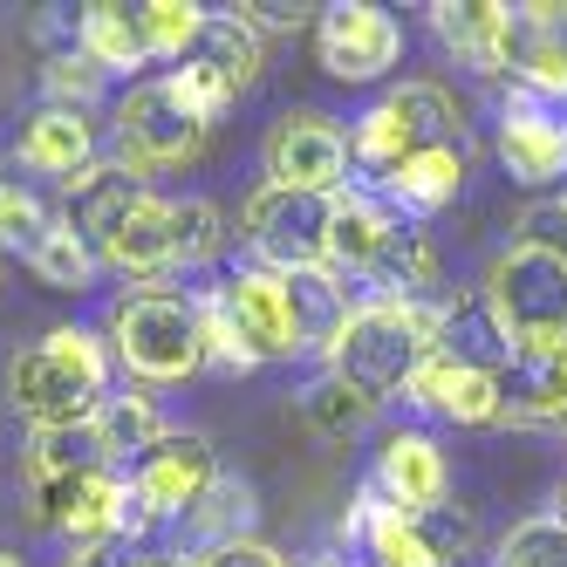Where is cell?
Returning a JSON list of instances; mask_svg holds the SVG:
<instances>
[{
    "label": "cell",
    "instance_id": "1",
    "mask_svg": "<svg viewBox=\"0 0 567 567\" xmlns=\"http://www.w3.org/2000/svg\"><path fill=\"white\" fill-rule=\"evenodd\" d=\"M431 349H437L431 301H362L342 321V336L329 342V377L377 411V403H390L417 383Z\"/></svg>",
    "mask_w": 567,
    "mask_h": 567
},
{
    "label": "cell",
    "instance_id": "2",
    "mask_svg": "<svg viewBox=\"0 0 567 567\" xmlns=\"http://www.w3.org/2000/svg\"><path fill=\"white\" fill-rule=\"evenodd\" d=\"M8 396L34 431L90 424L96 403L110 396V355L90 329H49L8 362Z\"/></svg>",
    "mask_w": 567,
    "mask_h": 567
},
{
    "label": "cell",
    "instance_id": "3",
    "mask_svg": "<svg viewBox=\"0 0 567 567\" xmlns=\"http://www.w3.org/2000/svg\"><path fill=\"white\" fill-rule=\"evenodd\" d=\"M485 308H493V321L506 329L513 355H554L567 349V260H554L547 247H526V239H513L506 254H493V267H485Z\"/></svg>",
    "mask_w": 567,
    "mask_h": 567
},
{
    "label": "cell",
    "instance_id": "4",
    "mask_svg": "<svg viewBox=\"0 0 567 567\" xmlns=\"http://www.w3.org/2000/svg\"><path fill=\"white\" fill-rule=\"evenodd\" d=\"M110 349L137 383H185L206 370V336H198L192 295H124L110 308Z\"/></svg>",
    "mask_w": 567,
    "mask_h": 567
},
{
    "label": "cell",
    "instance_id": "5",
    "mask_svg": "<svg viewBox=\"0 0 567 567\" xmlns=\"http://www.w3.org/2000/svg\"><path fill=\"white\" fill-rule=\"evenodd\" d=\"M213 478H219L213 437L206 431H165L124 478V526H116V540L151 534L157 519H192V506L213 493Z\"/></svg>",
    "mask_w": 567,
    "mask_h": 567
},
{
    "label": "cell",
    "instance_id": "6",
    "mask_svg": "<svg viewBox=\"0 0 567 567\" xmlns=\"http://www.w3.org/2000/svg\"><path fill=\"white\" fill-rule=\"evenodd\" d=\"M452 131H458L452 96H444L437 83H403V90H390L377 110L355 116L349 157L383 178L390 165H403V157H417V151H431V144H452Z\"/></svg>",
    "mask_w": 567,
    "mask_h": 567
},
{
    "label": "cell",
    "instance_id": "7",
    "mask_svg": "<svg viewBox=\"0 0 567 567\" xmlns=\"http://www.w3.org/2000/svg\"><path fill=\"white\" fill-rule=\"evenodd\" d=\"M329 219H336V198L288 192V185H260L247 198V247L260 254L267 274L329 267Z\"/></svg>",
    "mask_w": 567,
    "mask_h": 567
},
{
    "label": "cell",
    "instance_id": "8",
    "mask_svg": "<svg viewBox=\"0 0 567 567\" xmlns=\"http://www.w3.org/2000/svg\"><path fill=\"white\" fill-rule=\"evenodd\" d=\"M206 144V124L172 96V83H137L116 103V165L151 178V172H178Z\"/></svg>",
    "mask_w": 567,
    "mask_h": 567
},
{
    "label": "cell",
    "instance_id": "9",
    "mask_svg": "<svg viewBox=\"0 0 567 567\" xmlns=\"http://www.w3.org/2000/svg\"><path fill=\"white\" fill-rule=\"evenodd\" d=\"M342 172H349V131L336 124V116H321V110H288V116L267 131V185L336 198Z\"/></svg>",
    "mask_w": 567,
    "mask_h": 567
},
{
    "label": "cell",
    "instance_id": "10",
    "mask_svg": "<svg viewBox=\"0 0 567 567\" xmlns=\"http://www.w3.org/2000/svg\"><path fill=\"white\" fill-rule=\"evenodd\" d=\"M321 69L336 75V83H377L383 69H396L403 55V34L383 8H370V0H336V8H321Z\"/></svg>",
    "mask_w": 567,
    "mask_h": 567
},
{
    "label": "cell",
    "instance_id": "11",
    "mask_svg": "<svg viewBox=\"0 0 567 567\" xmlns=\"http://www.w3.org/2000/svg\"><path fill=\"white\" fill-rule=\"evenodd\" d=\"M499 157L519 185L567 178V103H547V96L513 83V96L499 110Z\"/></svg>",
    "mask_w": 567,
    "mask_h": 567
},
{
    "label": "cell",
    "instance_id": "12",
    "mask_svg": "<svg viewBox=\"0 0 567 567\" xmlns=\"http://www.w3.org/2000/svg\"><path fill=\"white\" fill-rule=\"evenodd\" d=\"M34 513L55 534H75V540H116L124 526V478L110 465H90V472H55V478H34Z\"/></svg>",
    "mask_w": 567,
    "mask_h": 567
},
{
    "label": "cell",
    "instance_id": "13",
    "mask_svg": "<svg viewBox=\"0 0 567 567\" xmlns=\"http://www.w3.org/2000/svg\"><path fill=\"white\" fill-rule=\"evenodd\" d=\"M226 329L239 336V349H247L254 362H280V355H301L295 342V321H288V295H280V274L267 267H239L226 288H213Z\"/></svg>",
    "mask_w": 567,
    "mask_h": 567
},
{
    "label": "cell",
    "instance_id": "14",
    "mask_svg": "<svg viewBox=\"0 0 567 567\" xmlns=\"http://www.w3.org/2000/svg\"><path fill=\"white\" fill-rule=\"evenodd\" d=\"M431 28L478 75H513L519 62V8H499V0H437Z\"/></svg>",
    "mask_w": 567,
    "mask_h": 567
},
{
    "label": "cell",
    "instance_id": "15",
    "mask_svg": "<svg viewBox=\"0 0 567 567\" xmlns=\"http://www.w3.org/2000/svg\"><path fill=\"white\" fill-rule=\"evenodd\" d=\"M144 198H151V185L137 172H124V165H90V172H75L62 185V226L103 260V247L116 239V226H124Z\"/></svg>",
    "mask_w": 567,
    "mask_h": 567
},
{
    "label": "cell",
    "instance_id": "16",
    "mask_svg": "<svg viewBox=\"0 0 567 567\" xmlns=\"http://www.w3.org/2000/svg\"><path fill=\"white\" fill-rule=\"evenodd\" d=\"M377 493L396 506V513H431L444 506V485H452V472H444V452L424 437V431H390L383 452H377Z\"/></svg>",
    "mask_w": 567,
    "mask_h": 567
},
{
    "label": "cell",
    "instance_id": "17",
    "mask_svg": "<svg viewBox=\"0 0 567 567\" xmlns=\"http://www.w3.org/2000/svg\"><path fill=\"white\" fill-rule=\"evenodd\" d=\"M411 396L444 424H499V411H506V390L493 370H465V362H444V355H431L417 370Z\"/></svg>",
    "mask_w": 567,
    "mask_h": 567
},
{
    "label": "cell",
    "instance_id": "18",
    "mask_svg": "<svg viewBox=\"0 0 567 567\" xmlns=\"http://www.w3.org/2000/svg\"><path fill=\"white\" fill-rule=\"evenodd\" d=\"M431 315H437V349L431 355L465 362V370H493V377L513 362V342L493 321V308H485V295H437Z\"/></svg>",
    "mask_w": 567,
    "mask_h": 567
},
{
    "label": "cell",
    "instance_id": "19",
    "mask_svg": "<svg viewBox=\"0 0 567 567\" xmlns=\"http://www.w3.org/2000/svg\"><path fill=\"white\" fill-rule=\"evenodd\" d=\"M342 534L362 540V560H370V567H444V560L431 554V540L417 534V519L396 513V506L377 493V485H362V493H355V506H349V519H342Z\"/></svg>",
    "mask_w": 567,
    "mask_h": 567
},
{
    "label": "cell",
    "instance_id": "20",
    "mask_svg": "<svg viewBox=\"0 0 567 567\" xmlns=\"http://www.w3.org/2000/svg\"><path fill=\"white\" fill-rule=\"evenodd\" d=\"M403 233V219L390 206H377V198H362V192H336V219H329V267L336 274H355V280H370L377 260L390 254V239Z\"/></svg>",
    "mask_w": 567,
    "mask_h": 567
},
{
    "label": "cell",
    "instance_id": "21",
    "mask_svg": "<svg viewBox=\"0 0 567 567\" xmlns=\"http://www.w3.org/2000/svg\"><path fill=\"white\" fill-rule=\"evenodd\" d=\"M90 151H96V137H90V116L83 110H34L28 124H21V137H14V157L28 172H42V178H75V172H90Z\"/></svg>",
    "mask_w": 567,
    "mask_h": 567
},
{
    "label": "cell",
    "instance_id": "22",
    "mask_svg": "<svg viewBox=\"0 0 567 567\" xmlns=\"http://www.w3.org/2000/svg\"><path fill=\"white\" fill-rule=\"evenodd\" d=\"M280 295H288V321H295V342H301V349H329V342L342 336V321L355 315L336 267L280 274Z\"/></svg>",
    "mask_w": 567,
    "mask_h": 567
},
{
    "label": "cell",
    "instance_id": "23",
    "mask_svg": "<svg viewBox=\"0 0 567 567\" xmlns=\"http://www.w3.org/2000/svg\"><path fill=\"white\" fill-rule=\"evenodd\" d=\"M458 185H465V151L458 144H431V151L383 172V192H390L396 213H437V206L458 198Z\"/></svg>",
    "mask_w": 567,
    "mask_h": 567
},
{
    "label": "cell",
    "instance_id": "24",
    "mask_svg": "<svg viewBox=\"0 0 567 567\" xmlns=\"http://www.w3.org/2000/svg\"><path fill=\"white\" fill-rule=\"evenodd\" d=\"M75 49H83L103 75H110V69H144V62H151L144 21H137V8H124V0H96V8H83V21H75Z\"/></svg>",
    "mask_w": 567,
    "mask_h": 567
},
{
    "label": "cell",
    "instance_id": "25",
    "mask_svg": "<svg viewBox=\"0 0 567 567\" xmlns=\"http://www.w3.org/2000/svg\"><path fill=\"white\" fill-rule=\"evenodd\" d=\"M90 431H96V444H103V458L116 465V458H144L157 437H165V417H157V403L144 396V390H110L103 403H96V417H90Z\"/></svg>",
    "mask_w": 567,
    "mask_h": 567
},
{
    "label": "cell",
    "instance_id": "26",
    "mask_svg": "<svg viewBox=\"0 0 567 567\" xmlns=\"http://www.w3.org/2000/svg\"><path fill=\"white\" fill-rule=\"evenodd\" d=\"M103 260L110 267H124V274H172L178 260H172V198H144V206L124 219V226H116V239H110V247H103Z\"/></svg>",
    "mask_w": 567,
    "mask_h": 567
},
{
    "label": "cell",
    "instance_id": "27",
    "mask_svg": "<svg viewBox=\"0 0 567 567\" xmlns=\"http://www.w3.org/2000/svg\"><path fill=\"white\" fill-rule=\"evenodd\" d=\"M185 62H198V69H213L219 83H233V90H247L254 75H260V34H254V21L247 14H206V28H198V42H192V55Z\"/></svg>",
    "mask_w": 567,
    "mask_h": 567
},
{
    "label": "cell",
    "instance_id": "28",
    "mask_svg": "<svg viewBox=\"0 0 567 567\" xmlns=\"http://www.w3.org/2000/svg\"><path fill=\"white\" fill-rule=\"evenodd\" d=\"M499 424H540V431H560V437H567V349L534 355L526 396H519V403H506Z\"/></svg>",
    "mask_w": 567,
    "mask_h": 567
},
{
    "label": "cell",
    "instance_id": "29",
    "mask_svg": "<svg viewBox=\"0 0 567 567\" xmlns=\"http://www.w3.org/2000/svg\"><path fill=\"white\" fill-rule=\"evenodd\" d=\"M219 247H226V213L213 198H172V260L206 267Z\"/></svg>",
    "mask_w": 567,
    "mask_h": 567
},
{
    "label": "cell",
    "instance_id": "30",
    "mask_svg": "<svg viewBox=\"0 0 567 567\" xmlns=\"http://www.w3.org/2000/svg\"><path fill=\"white\" fill-rule=\"evenodd\" d=\"M247 519H254V493L239 478H213V493L192 506V534L206 540V554H213L226 540H247Z\"/></svg>",
    "mask_w": 567,
    "mask_h": 567
},
{
    "label": "cell",
    "instance_id": "31",
    "mask_svg": "<svg viewBox=\"0 0 567 567\" xmlns=\"http://www.w3.org/2000/svg\"><path fill=\"white\" fill-rule=\"evenodd\" d=\"M28 267L49 280V288H62V295H75V288H90V274H96V254L75 239L62 219H49V233L34 239V254H28Z\"/></svg>",
    "mask_w": 567,
    "mask_h": 567
},
{
    "label": "cell",
    "instance_id": "32",
    "mask_svg": "<svg viewBox=\"0 0 567 567\" xmlns=\"http://www.w3.org/2000/svg\"><path fill=\"white\" fill-rule=\"evenodd\" d=\"M137 21H144L151 62H157V55H178V62H185L192 42H198V28H206V8H192V0H144Z\"/></svg>",
    "mask_w": 567,
    "mask_h": 567
},
{
    "label": "cell",
    "instance_id": "33",
    "mask_svg": "<svg viewBox=\"0 0 567 567\" xmlns=\"http://www.w3.org/2000/svg\"><path fill=\"white\" fill-rule=\"evenodd\" d=\"M110 465L103 444L90 424H62V431H34V478H55V472H90Z\"/></svg>",
    "mask_w": 567,
    "mask_h": 567
},
{
    "label": "cell",
    "instance_id": "34",
    "mask_svg": "<svg viewBox=\"0 0 567 567\" xmlns=\"http://www.w3.org/2000/svg\"><path fill=\"white\" fill-rule=\"evenodd\" d=\"M499 567H567V526L547 513V519H519L506 547H499Z\"/></svg>",
    "mask_w": 567,
    "mask_h": 567
},
{
    "label": "cell",
    "instance_id": "35",
    "mask_svg": "<svg viewBox=\"0 0 567 567\" xmlns=\"http://www.w3.org/2000/svg\"><path fill=\"white\" fill-rule=\"evenodd\" d=\"M301 417H308L321 437H355V431H362V417H370V403H362V396H349L336 377H321V383L301 396Z\"/></svg>",
    "mask_w": 567,
    "mask_h": 567
},
{
    "label": "cell",
    "instance_id": "36",
    "mask_svg": "<svg viewBox=\"0 0 567 567\" xmlns=\"http://www.w3.org/2000/svg\"><path fill=\"white\" fill-rule=\"evenodd\" d=\"M165 83H172V96H178V103H185V110H192L206 131L219 124V116L233 110V96H239L233 83H219V75H213V69H198V62H178V69L165 75Z\"/></svg>",
    "mask_w": 567,
    "mask_h": 567
},
{
    "label": "cell",
    "instance_id": "37",
    "mask_svg": "<svg viewBox=\"0 0 567 567\" xmlns=\"http://www.w3.org/2000/svg\"><path fill=\"white\" fill-rule=\"evenodd\" d=\"M417 534L431 540V554H437L444 567H452V560H465V554L478 547V519H472V513H458L452 499H444V506L417 513Z\"/></svg>",
    "mask_w": 567,
    "mask_h": 567
},
{
    "label": "cell",
    "instance_id": "38",
    "mask_svg": "<svg viewBox=\"0 0 567 567\" xmlns=\"http://www.w3.org/2000/svg\"><path fill=\"white\" fill-rule=\"evenodd\" d=\"M49 219H55V213H42L28 192H14V185L0 192V247H8V254L28 260V254H34V239L49 233Z\"/></svg>",
    "mask_w": 567,
    "mask_h": 567
},
{
    "label": "cell",
    "instance_id": "39",
    "mask_svg": "<svg viewBox=\"0 0 567 567\" xmlns=\"http://www.w3.org/2000/svg\"><path fill=\"white\" fill-rule=\"evenodd\" d=\"M96 90H103V69H96L83 49H69V55L49 62V103H55V110H83Z\"/></svg>",
    "mask_w": 567,
    "mask_h": 567
},
{
    "label": "cell",
    "instance_id": "40",
    "mask_svg": "<svg viewBox=\"0 0 567 567\" xmlns=\"http://www.w3.org/2000/svg\"><path fill=\"white\" fill-rule=\"evenodd\" d=\"M519 90H534V96H547V103H567V49H554V42H534V49H519Z\"/></svg>",
    "mask_w": 567,
    "mask_h": 567
},
{
    "label": "cell",
    "instance_id": "41",
    "mask_svg": "<svg viewBox=\"0 0 567 567\" xmlns=\"http://www.w3.org/2000/svg\"><path fill=\"white\" fill-rule=\"evenodd\" d=\"M198 336H206V362H219V370H254V355L239 349V336L226 329V315L213 295H198Z\"/></svg>",
    "mask_w": 567,
    "mask_h": 567
},
{
    "label": "cell",
    "instance_id": "42",
    "mask_svg": "<svg viewBox=\"0 0 567 567\" xmlns=\"http://www.w3.org/2000/svg\"><path fill=\"white\" fill-rule=\"evenodd\" d=\"M519 233H526V247H547L554 260H567V198H554V206H534Z\"/></svg>",
    "mask_w": 567,
    "mask_h": 567
},
{
    "label": "cell",
    "instance_id": "43",
    "mask_svg": "<svg viewBox=\"0 0 567 567\" xmlns=\"http://www.w3.org/2000/svg\"><path fill=\"white\" fill-rule=\"evenodd\" d=\"M239 14L254 21V34H295L315 8H301V0H295V8H288V0H254V8H239Z\"/></svg>",
    "mask_w": 567,
    "mask_h": 567
},
{
    "label": "cell",
    "instance_id": "44",
    "mask_svg": "<svg viewBox=\"0 0 567 567\" xmlns=\"http://www.w3.org/2000/svg\"><path fill=\"white\" fill-rule=\"evenodd\" d=\"M206 567H288L267 540H226V547H213V554H198Z\"/></svg>",
    "mask_w": 567,
    "mask_h": 567
},
{
    "label": "cell",
    "instance_id": "45",
    "mask_svg": "<svg viewBox=\"0 0 567 567\" xmlns=\"http://www.w3.org/2000/svg\"><path fill=\"white\" fill-rule=\"evenodd\" d=\"M62 567H144V554H131V540H90V547H75Z\"/></svg>",
    "mask_w": 567,
    "mask_h": 567
},
{
    "label": "cell",
    "instance_id": "46",
    "mask_svg": "<svg viewBox=\"0 0 567 567\" xmlns=\"http://www.w3.org/2000/svg\"><path fill=\"white\" fill-rule=\"evenodd\" d=\"M144 567H206L198 554H144Z\"/></svg>",
    "mask_w": 567,
    "mask_h": 567
},
{
    "label": "cell",
    "instance_id": "47",
    "mask_svg": "<svg viewBox=\"0 0 567 567\" xmlns=\"http://www.w3.org/2000/svg\"><path fill=\"white\" fill-rule=\"evenodd\" d=\"M554 519L567 526V478H560V493H554Z\"/></svg>",
    "mask_w": 567,
    "mask_h": 567
},
{
    "label": "cell",
    "instance_id": "48",
    "mask_svg": "<svg viewBox=\"0 0 567 567\" xmlns=\"http://www.w3.org/2000/svg\"><path fill=\"white\" fill-rule=\"evenodd\" d=\"M0 567H21V560H14V554H0Z\"/></svg>",
    "mask_w": 567,
    "mask_h": 567
},
{
    "label": "cell",
    "instance_id": "49",
    "mask_svg": "<svg viewBox=\"0 0 567 567\" xmlns=\"http://www.w3.org/2000/svg\"><path fill=\"white\" fill-rule=\"evenodd\" d=\"M0 192H8V178H0Z\"/></svg>",
    "mask_w": 567,
    "mask_h": 567
}]
</instances>
